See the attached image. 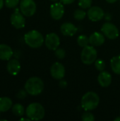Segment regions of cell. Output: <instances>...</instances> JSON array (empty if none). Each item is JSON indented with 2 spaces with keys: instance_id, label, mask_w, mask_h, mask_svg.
<instances>
[{
  "instance_id": "1",
  "label": "cell",
  "mask_w": 120,
  "mask_h": 121,
  "mask_svg": "<svg viewBox=\"0 0 120 121\" xmlns=\"http://www.w3.org/2000/svg\"><path fill=\"white\" fill-rule=\"evenodd\" d=\"M99 103L100 97L98 94L94 91H88L82 96L81 106L86 111H91L98 106Z\"/></svg>"
},
{
  "instance_id": "2",
  "label": "cell",
  "mask_w": 120,
  "mask_h": 121,
  "mask_svg": "<svg viewBox=\"0 0 120 121\" xmlns=\"http://www.w3.org/2000/svg\"><path fill=\"white\" fill-rule=\"evenodd\" d=\"M45 84L43 81L37 77H33L29 78L24 86V88L27 93L31 96H37L40 95L44 90Z\"/></svg>"
},
{
  "instance_id": "3",
  "label": "cell",
  "mask_w": 120,
  "mask_h": 121,
  "mask_svg": "<svg viewBox=\"0 0 120 121\" xmlns=\"http://www.w3.org/2000/svg\"><path fill=\"white\" fill-rule=\"evenodd\" d=\"M24 41L31 48H39L45 43V38L38 30H31L25 34Z\"/></svg>"
},
{
  "instance_id": "4",
  "label": "cell",
  "mask_w": 120,
  "mask_h": 121,
  "mask_svg": "<svg viewBox=\"0 0 120 121\" xmlns=\"http://www.w3.org/2000/svg\"><path fill=\"white\" fill-rule=\"evenodd\" d=\"M27 118L30 121H40L45 116V110L40 103H32L28 106L25 110Z\"/></svg>"
},
{
  "instance_id": "5",
  "label": "cell",
  "mask_w": 120,
  "mask_h": 121,
  "mask_svg": "<svg viewBox=\"0 0 120 121\" xmlns=\"http://www.w3.org/2000/svg\"><path fill=\"white\" fill-rule=\"evenodd\" d=\"M98 57V51L93 45H88L84 48L81 53V62L86 65H90L95 62Z\"/></svg>"
},
{
  "instance_id": "6",
  "label": "cell",
  "mask_w": 120,
  "mask_h": 121,
  "mask_svg": "<svg viewBox=\"0 0 120 121\" xmlns=\"http://www.w3.org/2000/svg\"><path fill=\"white\" fill-rule=\"evenodd\" d=\"M20 11L27 17L33 16L37 10V5L34 0H21Z\"/></svg>"
},
{
  "instance_id": "7",
  "label": "cell",
  "mask_w": 120,
  "mask_h": 121,
  "mask_svg": "<svg viewBox=\"0 0 120 121\" xmlns=\"http://www.w3.org/2000/svg\"><path fill=\"white\" fill-rule=\"evenodd\" d=\"M101 32L110 40H115L119 37L120 31L118 28L110 21L105 23L101 27Z\"/></svg>"
},
{
  "instance_id": "8",
  "label": "cell",
  "mask_w": 120,
  "mask_h": 121,
  "mask_svg": "<svg viewBox=\"0 0 120 121\" xmlns=\"http://www.w3.org/2000/svg\"><path fill=\"white\" fill-rule=\"evenodd\" d=\"M20 9H16V11L11 16V23L12 26L16 29H21L25 27V19L24 18V15L19 11Z\"/></svg>"
},
{
  "instance_id": "9",
  "label": "cell",
  "mask_w": 120,
  "mask_h": 121,
  "mask_svg": "<svg viewBox=\"0 0 120 121\" xmlns=\"http://www.w3.org/2000/svg\"><path fill=\"white\" fill-rule=\"evenodd\" d=\"M45 44L50 50L54 51L60 45V38L55 33H50L47 34L45 38Z\"/></svg>"
},
{
  "instance_id": "10",
  "label": "cell",
  "mask_w": 120,
  "mask_h": 121,
  "mask_svg": "<svg viewBox=\"0 0 120 121\" xmlns=\"http://www.w3.org/2000/svg\"><path fill=\"white\" fill-rule=\"evenodd\" d=\"M66 73L64 66L59 62L53 63L50 67V74L52 78L56 80H60L64 79Z\"/></svg>"
},
{
  "instance_id": "11",
  "label": "cell",
  "mask_w": 120,
  "mask_h": 121,
  "mask_svg": "<svg viewBox=\"0 0 120 121\" xmlns=\"http://www.w3.org/2000/svg\"><path fill=\"white\" fill-rule=\"evenodd\" d=\"M87 16L89 20L93 22H97L101 21L104 18L105 12L102 8L98 6H91L88 9Z\"/></svg>"
},
{
  "instance_id": "12",
  "label": "cell",
  "mask_w": 120,
  "mask_h": 121,
  "mask_svg": "<svg viewBox=\"0 0 120 121\" xmlns=\"http://www.w3.org/2000/svg\"><path fill=\"white\" fill-rule=\"evenodd\" d=\"M50 13L51 17L56 21L62 19L64 14V6L62 2H54L50 6Z\"/></svg>"
},
{
  "instance_id": "13",
  "label": "cell",
  "mask_w": 120,
  "mask_h": 121,
  "mask_svg": "<svg viewBox=\"0 0 120 121\" xmlns=\"http://www.w3.org/2000/svg\"><path fill=\"white\" fill-rule=\"evenodd\" d=\"M60 31L63 35L71 37L77 33L78 28L71 22H65L61 25Z\"/></svg>"
},
{
  "instance_id": "14",
  "label": "cell",
  "mask_w": 120,
  "mask_h": 121,
  "mask_svg": "<svg viewBox=\"0 0 120 121\" xmlns=\"http://www.w3.org/2000/svg\"><path fill=\"white\" fill-rule=\"evenodd\" d=\"M105 41V36L102 32H94L89 36V45L94 47L101 46Z\"/></svg>"
},
{
  "instance_id": "15",
  "label": "cell",
  "mask_w": 120,
  "mask_h": 121,
  "mask_svg": "<svg viewBox=\"0 0 120 121\" xmlns=\"http://www.w3.org/2000/svg\"><path fill=\"white\" fill-rule=\"evenodd\" d=\"M112 81V75L110 72L107 71H102L100 72V74L98 76V82L100 86L106 88L108 87Z\"/></svg>"
},
{
  "instance_id": "16",
  "label": "cell",
  "mask_w": 120,
  "mask_h": 121,
  "mask_svg": "<svg viewBox=\"0 0 120 121\" xmlns=\"http://www.w3.org/2000/svg\"><path fill=\"white\" fill-rule=\"evenodd\" d=\"M6 69H7L8 72L10 74L13 75V76H16L21 71V63L16 59L9 60L8 62V63H7Z\"/></svg>"
},
{
  "instance_id": "17",
  "label": "cell",
  "mask_w": 120,
  "mask_h": 121,
  "mask_svg": "<svg viewBox=\"0 0 120 121\" xmlns=\"http://www.w3.org/2000/svg\"><path fill=\"white\" fill-rule=\"evenodd\" d=\"M13 55L11 48L6 44H0V60H9Z\"/></svg>"
},
{
  "instance_id": "18",
  "label": "cell",
  "mask_w": 120,
  "mask_h": 121,
  "mask_svg": "<svg viewBox=\"0 0 120 121\" xmlns=\"http://www.w3.org/2000/svg\"><path fill=\"white\" fill-rule=\"evenodd\" d=\"M12 106L13 103L10 98L6 96L0 97V113L8 111Z\"/></svg>"
},
{
  "instance_id": "19",
  "label": "cell",
  "mask_w": 120,
  "mask_h": 121,
  "mask_svg": "<svg viewBox=\"0 0 120 121\" xmlns=\"http://www.w3.org/2000/svg\"><path fill=\"white\" fill-rule=\"evenodd\" d=\"M110 67L115 74H120V55L115 56L111 59Z\"/></svg>"
},
{
  "instance_id": "20",
  "label": "cell",
  "mask_w": 120,
  "mask_h": 121,
  "mask_svg": "<svg viewBox=\"0 0 120 121\" xmlns=\"http://www.w3.org/2000/svg\"><path fill=\"white\" fill-rule=\"evenodd\" d=\"M11 111L16 116H23L25 113V108L21 104H16L11 107Z\"/></svg>"
},
{
  "instance_id": "21",
  "label": "cell",
  "mask_w": 120,
  "mask_h": 121,
  "mask_svg": "<svg viewBox=\"0 0 120 121\" xmlns=\"http://www.w3.org/2000/svg\"><path fill=\"white\" fill-rule=\"evenodd\" d=\"M77 43L78 45L81 47L84 48L89 45V37L86 35H80L77 38Z\"/></svg>"
},
{
  "instance_id": "22",
  "label": "cell",
  "mask_w": 120,
  "mask_h": 121,
  "mask_svg": "<svg viewBox=\"0 0 120 121\" xmlns=\"http://www.w3.org/2000/svg\"><path fill=\"white\" fill-rule=\"evenodd\" d=\"M87 16V12L84 11L83 9H78L74 12V17L77 21H82L83 20L86 16Z\"/></svg>"
},
{
  "instance_id": "23",
  "label": "cell",
  "mask_w": 120,
  "mask_h": 121,
  "mask_svg": "<svg viewBox=\"0 0 120 121\" xmlns=\"http://www.w3.org/2000/svg\"><path fill=\"white\" fill-rule=\"evenodd\" d=\"M94 65L95 69L99 72L104 71L106 67V64L103 59H97L94 62Z\"/></svg>"
},
{
  "instance_id": "24",
  "label": "cell",
  "mask_w": 120,
  "mask_h": 121,
  "mask_svg": "<svg viewBox=\"0 0 120 121\" xmlns=\"http://www.w3.org/2000/svg\"><path fill=\"white\" fill-rule=\"evenodd\" d=\"M93 3V0H79L78 4L80 8L83 9H89Z\"/></svg>"
},
{
  "instance_id": "25",
  "label": "cell",
  "mask_w": 120,
  "mask_h": 121,
  "mask_svg": "<svg viewBox=\"0 0 120 121\" xmlns=\"http://www.w3.org/2000/svg\"><path fill=\"white\" fill-rule=\"evenodd\" d=\"M54 55L59 60H63L66 57V51L63 48H58L57 50H54Z\"/></svg>"
},
{
  "instance_id": "26",
  "label": "cell",
  "mask_w": 120,
  "mask_h": 121,
  "mask_svg": "<svg viewBox=\"0 0 120 121\" xmlns=\"http://www.w3.org/2000/svg\"><path fill=\"white\" fill-rule=\"evenodd\" d=\"M81 119L83 121H94L95 116L92 113H91V111H86L84 113H83Z\"/></svg>"
},
{
  "instance_id": "27",
  "label": "cell",
  "mask_w": 120,
  "mask_h": 121,
  "mask_svg": "<svg viewBox=\"0 0 120 121\" xmlns=\"http://www.w3.org/2000/svg\"><path fill=\"white\" fill-rule=\"evenodd\" d=\"M20 3V0H4V4L7 8L13 9L17 6Z\"/></svg>"
},
{
  "instance_id": "28",
  "label": "cell",
  "mask_w": 120,
  "mask_h": 121,
  "mask_svg": "<svg viewBox=\"0 0 120 121\" xmlns=\"http://www.w3.org/2000/svg\"><path fill=\"white\" fill-rule=\"evenodd\" d=\"M27 91H25V89L24 90H21L18 91V93L17 94V97L19 99H24L26 96H27Z\"/></svg>"
},
{
  "instance_id": "29",
  "label": "cell",
  "mask_w": 120,
  "mask_h": 121,
  "mask_svg": "<svg viewBox=\"0 0 120 121\" xmlns=\"http://www.w3.org/2000/svg\"><path fill=\"white\" fill-rule=\"evenodd\" d=\"M67 85H68L67 82H66V80H64V79H60V80H59V87H60V88H62V89H65V88L67 86Z\"/></svg>"
},
{
  "instance_id": "30",
  "label": "cell",
  "mask_w": 120,
  "mask_h": 121,
  "mask_svg": "<svg viewBox=\"0 0 120 121\" xmlns=\"http://www.w3.org/2000/svg\"><path fill=\"white\" fill-rule=\"evenodd\" d=\"M104 18L107 21H110L112 18V15L109 13V12H107V13H105V15H104Z\"/></svg>"
},
{
  "instance_id": "31",
  "label": "cell",
  "mask_w": 120,
  "mask_h": 121,
  "mask_svg": "<svg viewBox=\"0 0 120 121\" xmlns=\"http://www.w3.org/2000/svg\"><path fill=\"white\" fill-rule=\"evenodd\" d=\"M76 0H60V2H62L64 5H69L73 4Z\"/></svg>"
},
{
  "instance_id": "32",
  "label": "cell",
  "mask_w": 120,
  "mask_h": 121,
  "mask_svg": "<svg viewBox=\"0 0 120 121\" xmlns=\"http://www.w3.org/2000/svg\"><path fill=\"white\" fill-rule=\"evenodd\" d=\"M107 2L110 3V4H115V2H117L118 0H105Z\"/></svg>"
},
{
  "instance_id": "33",
  "label": "cell",
  "mask_w": 120,
  "mask_h": 121,
  "mask_svg": "<svg viewBox=\"0 0 120 121\" xmlns=\"http://www.w3.org/2000/svg\"><path fill=\"white\" fill-rule=\"evenodd\" d=\"M4 0H0V10L3 8V6H4Z\"/></svg>"
},
{
  "instance_id": "34",
  "label": "cell",
  "mask_w": 120,
  "mask_h": 121,
  "mask_svg": "<svg viewBox=\"0 0 120 121\" xmlns=\"http://www.w3.org/2000/svg\"><path fill=\"white\" fill-rule=\"evenodd\" d=\"M30 121V119H29L28 118H21L20 119V121Z\"/></svg>"
},
{
  "instance_id": "35",
  "label": "cell",
  "mask_w": 120,
  "mask_h": 121,
  "mask_svg": "<svg viewBox=\"0 0 120 121\" xmlns=\"http://www.w3.org/2000/svg\"><path fill=\"white\" fill-rule=\"evenodd\" d=\"M114 120H115V121H120V116H118V117L115 118Z\"/></svg>"
},
{
  "instance_id": "36",
  "label": "cell",
  "mask_w": 120,
  "mask_h": 121,
  "mask_svg": "<svg viewBox=\"0 0 120 121\" xmlns=\"http://www.w3.org/2000/svg\"><path fill=\"white\" fill-rule=\"evenodd\" d=\"M50 1H51L52 2H57V1H60V0H50Z\"/></svg>"
},
{
  "instance_id": "37",
  "label": "cell",
  "mask_w": 120,
  "mask_h": 121,
  "mask_svg": "<svg viewBox=\"0 0 120 121\" xmlns=\"http://www.w3.org/2000/svg\"></svg>"
}]
</instances>
